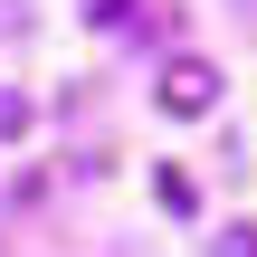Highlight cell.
I'll return each instance as SVG.
<instances>
[{
	"label": "cell",
	"instance_id": "obj_1",
	"mask_svg": "<svg viewBox=\"0 0 257 257\" xmlns=\"http://www.w3.org/2000/svg\"><path fill=\"white\" fill-rule=\"evenodd\" d=\"M153 95H162V114H210V105H219V67H200V57H172Z\"/></svg>",
	"mask_w": 257,
	"mask_h": 257
},
{
	"label": "cell",
	"instance_id": "obj_2",
	"mask_svg": "<svg viewBox=\"0 0 257 257\" xmlns=\"http://www.w3.org/2000/svg\"><path fill=\"white\" fill-rule=\"evenodd\" d=\"M10 134H29V105H19V95L0 86V143H10Z\"/></svg>",
	"mask_w": 257,
	"mask_h": 257
},
{
	"label": "cell",
	"instance_id": "obj_3",
	"mask_svg": "<svg viewBox=\"0 0 257 257\" xmlns=\"http://www.w3.org/2000/svg\"><path fill=\"white\" fill-rule=\"evenodd\" d=\"M210 257H257V238H248V229H219V248H210Z\"/></svg>",
	"mask_w": 257,
	"mask_h": 257
}]
</instances>
